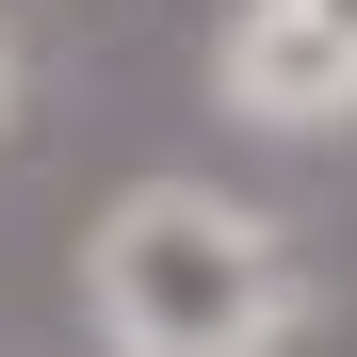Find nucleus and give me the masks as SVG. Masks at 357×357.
I'll list each match as a JSON object with an SVG mask.
<instances>
[{"label":"nucleus","mask_w":357,"mask_h":357,"mask_svg":"<svg viewBox=\"0 0 357 357\" xmlns=\"http://www.w3.org/2000/svg\"><path fill=\"white\" fill-rule=\"evenodd\" d=\"M98 325L130 357H260L292 325V260H276L260 211L195 195V178H146L98 227Z\"/></svg>","instance_id":"nucleus-1"},{"label":"nucleus","mask_w":357,"mask_h":357,"mask_svg":"<svg viewBox=\"0 0 357 357\" xmlns=\"http://www.w3.org/2000/svg\"><path fill=\"white\" fill-rule=\"evenodd\" d=\"M227 114H260V130L357 114V0H244V33H227Z\"/></svg>","instance_id":"nucleus-2"}]
</instances>
